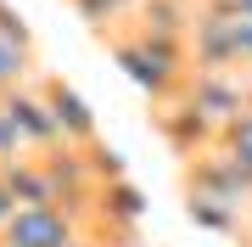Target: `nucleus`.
<instances>
[{"label": "nucleus", "instance_id": "f257e3e1", "mask_svg": "<svg viewBox=\"0 0 252 247\" xmlns=\"http://www.w3.org/2000/svg\"><path fill=\"white\" fill-rule=\"evenodd\" d=\"M79 242V213L56 202H23L0 230V247H73Z\"/></svg>", "mask_w": 252, "mask_h": 247}, {"label": "nucleus", "instance_id": "f03ea898", "mask_svg": "<svg viewBox=\"0 0 252 247\" xmlns=\"http://www.w3.org/2000/svg\"><path fill=\"white\" fill-rule=\"evenodd\" d=\"M34 84H39V96H45V107H51V118H56V129H62V141H67V146H79V152L101 146L95 112L84 107V96L73 90L67 79H56V73H39Z\"/></svg>", "mask_w": 252, "mask_h": 247}, {"label": "nucleus", "instance_id": "7ed1b4c3", "mask_svg": "<svg viewBox=\"0 0 252 247\" xmlns=\"http://www.w3.org/2000/svg\"><path fill=\"white\" fill-rule=\"evenodd\" d=\"M23 84H34V39L0 34V96L23 90Z\"/></svg>", "mask_w": 252, "mask_h": 247}, {"label": "nucleus", "instance_id": "20e7f679", "mask_svg": "<svg viewBox=\"0 0 252 247\" xmlns=\"http://www.w3.org/2000/svg\"><path fill=\"white\" fill-rule=\"evenodd\" d=\"M213 146L230 157L241 174H252V107L247 112H235L230 124H219V135H213Z\"/></svg>", "mask_w": 252, "mask_h": 247}, {"label": "nucleus", "instance_id": "39448f33", "mask_svg": "<svg viewBox=\"0 0 252 247\" xmlns=\"http://www.w3.org/2000/svg\"><path fill=\"white\" fill-rule=\"evenodd\" d=\"M17 157H28V146H23V135L11 129V118L0 112V169L6 163H17Z\"/></svg>", "mask_w": 252, "mask_h": 247}, {"label": "nucleus", "instance_id": "423d86ee", "mask_svg": "<svg viewBox=\"0 0 252 247\" xmlns=\"http://www.w3.org/2000/svg\"><path fill=\"white\" fill-rule=\"evenodd\" d=\"M17 208H23V202L11 197V185H6V180H0V230H6V219H11V213H17Z\"/></svg>", "mask_w": 252, "mask_h": 247}, {"label": "nucleus", "instance_id": "0eeeda50", "mask_svg": "<svg viewBox=\"0 0 252 247\" xmlns=\"http://www.w3.org/2000/svg\"><path fill=\"white\" fill-rule=\"evenodd\" d=\"M73 247H101V242H84V236H79V242H73Z\"/></svg>", "mask_w": 252, "mask_h": 247}]
</instances>
